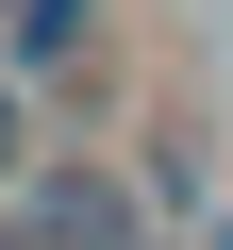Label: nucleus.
Masks as SVG:
<instances>
[{
	"label": "nucleus",
	"instance_id": "4",
	"mask_svg": "<svg viewBox=\"0 0 233 250\" xmlns=\"http://www.w3.org/2000/svg\"><path fill=\"white\" fill-rule=\"evenodd\" d=\"M200 250H233V233H200Z\"/></svg>",
	"mask_w": 233,
	"mask_h": 250
},
{
	"label": "nucleus",
	"instance_id": "3",
	"mask_svg": "<svg viewBox=\"0 0 233 250\" xmlns=\"http://www.w3.org/2000/svg\"><path fill=\"white\" fill-rule=\"evenodd\" d=\"M17 150H34V117H17V83H0V184H17Z\"/></svg>",
	"mask_w": 233,
	"mask_h": 250
},
{
	"label": "nucleus",
	"instance_id": "5",
	"mask_svg": "<svg viewBox=\"0 0 233 250\" xmlns=\"http://www.w3.org/2000/svg\"><path fill=\"white\" fill-rule=\"evenodd\" d=\"M0 17H17V0H0Z\"/></svg>",
	"mask_w": 233,
	"mask_h": 250
},
{
	"label": "nucleus",
	"instance_id": "1",
	"mask_svg": "<svg viewBox=\"0 0 233 250\" xmlns=\"http://www.w3.org/2000/svg\"><path fill=\"white\" fill-rule=\"evenodd\" d=\"M34 250H134V200H116L100 167H50L34 184Z\"/></svg>",
	"mask_w": 233,
	"mask_h": 250
},
{
	"label": "nucleus",
	"instance_id": "2",
	"mask_svg": "<svg viewBox=\"0 0 233 250\" xmlns=\"http://www.w3.org/2000/svg\"><path fill=\"white\" fill-rule=\"evenodd\" d=\"M83 17H100V0H17V67H67V50H83Z\"/></svg>",
	"mask_w": 233,
	"mask_h": 250
}]
</instances>
